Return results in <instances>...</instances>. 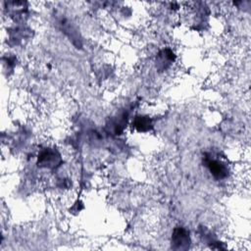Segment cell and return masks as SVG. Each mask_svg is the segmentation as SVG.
<instances>
[{
  "label": "cell",
  "instance_id": "cell-1",
  "mask_svg": "<svg viewBox=\"0 0 251 251\" xmlns=\"http://www.w3.org/2000/svg\"><path fill=\"white\" fill-rule=\"evenodd\" d=\"M190 244L188 231L181 227H176L172 234V247L176 250H186Z\"/></svg>",
  "mask_w": 251,
  "mask_h": 251
},
{
  "label": "cell",
  "instance_id": "cell-2",
  "mask_svg": "<svg viewBox=\"0 0 251 251\" xmlns=\"http://www.w3.org/2000/svg\"><path fill=\"white\" fill-rule=\"evenodd\" d=\"M60 162L59 154L51 149H46L40 153L38 157V164L43 167L53 168Z\"/></svg>",
  "mask_w": 251,
  "mask_h": 251
},
{
  "label": "cell",
  "instance_id": "cell-3",
  "mask_svg": "<svg viewBox=\"0 0 251 251\" xmlns=\"http://www.w3.org/2000/svg\"><path fill=\"white\" fill-rule=\"evenodd\" d=\"M207 167L214 177L221 179L227 176V168L222 162L218 160H208Z\"/></svg>",
  "mask_w": 251,
  "mask_h": 251
},
{
  "label": "cell",
  "instance_id": "cell-4",
  "mask_svg": "<svg viewBox=\"0 0 251 251\" xmlns=\"http://www.w3.org/2000/svg\"><path fill=\"white\" fill-rule=\"evenodd\" d=\"M132 126L137 131L144 132L151 128L152 123L151 120L146 116H136L132 122Z\"/></svg>",
  "mask_w": 251,
  "mask_h": 251
}]
</instances>
